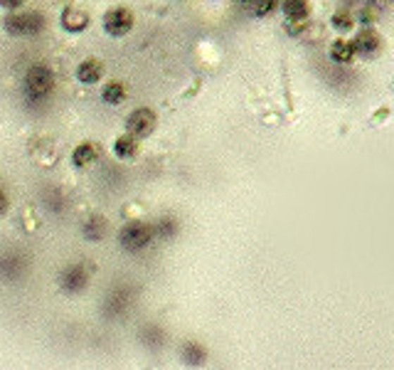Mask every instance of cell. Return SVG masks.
Listing matches in <instances>:
<instances>
[{"instance_id": "obj_17", "label": "cell", "mask_w": 394, "mask_h": 370, "mask_svg": "<svg viewBox=\"0 0 394 370\" xmlns=\"http://www.w3.org/2000/svg\"><path fill=\"white\" fill-rule=\"evenodd\" d=\"M352 18H350V13H335L333 15V28H338V30H343V32H345V30H350L352 28Z\"/></svg>"}, {"instance_id": "obj_5", "label": "cell", "mask_w": 394, "mask_h": 370, "mask_svg": "<svg viewBox=\"0 0 394 370\" xmlns=\"http://www.w3.org/2000/svg\"><path fill=\"white\" fill-rule=\"evenodd\" d=\"M156 112L153 109H136V112H131V117L126 119V131L133 133L136 138H143V136H151V131L156 129Z\"/></svg>"}, {"instance_id": "obj_1", "label": "cell", "mask_w": 394, "mask_h": 370, "mask_svg": "<svg viewBox=\"0 0 394 370\" xmlns=\"http://www.w3.org/2000/svg\"><path fill=\"white\" fill-rule=\"evenodd\" d=\"M44 28V15L39 10H27V13H13L5 18V32L15 37H30L37 35Z\"/></svg>"}, {"instance_id": "obj_6", "label": "cell", "mask_w": 394, "mask_h": 370, "mask_svg": "<svg viewBox=\"0 0 394 370\" xmlns=\"http://www.w3.org/2000/svg\"><path fill=\"white\" fill-rule=\"evenodd\" d=\"M89 284V269L87 264H69L62 274H59V287L69 294H79L84 292Z\"/></svg>"}, {"instance_id": "obj_10", "label": "cell", "mask_w": 394, "mask_h": 370, "mask_svg": "<svg viewBox=\"0 0 394 370\" xmlns=\"http://www.w3.org/2000/svg\"><path fill=\"white\" fill-rule=\"evenodd\" d=\"M99 156H101V151H99L97 143H94V141H84V143H79V146L72 151V163L77 168H89V166H94V163L99 161Z\"/></svg>"}, {"instance_id": "obj_2", "label": "cell", "mask_w": 394, "mask_h": 370, "mask_svg": "<svg viewBox=\"0 0 394 370\" xmlns=\"http://www.w3.org/2000/svg\"><path fill=\"white\" fill-rule=\"evenodd\" d=\"M153 234H156L153 225L128 222V225H123L121 232H118V242H121V247L126 249V252H138V249H146L148 244L153 242Z\"/></svg>"}, {"instance_id": "obj_7", "label": "cell", "mask_w": 394, "mask_h": 370, "mask_svg": "<svg viewBox=\"0 0 394 370\" xmlns=\"http://www.w3.org/2000/svg\"><path fill=\"white\" fill-rule=\"evenodd\" d=\"M59 25H62L67 32L77 35V32H84V30L92 25V20H89V13H84V10L79 8H64L62 10V18H59Z\"/></svg>"}, {"instance_id": "obj_18", "label": "cell", "mask_w": 394, "mask_h": 370, "mask_svg": "<svg viewBox=\"0 0 394 370\" xmlns=\"http://www.w3.org/2000/svg\"><path fill=\"white\" fill-rule=\"evenodd\" d=\"M308 30V20H288L286 23V32L288 35H301Z\"/></svg>"}, {"instance_id": "obj_16", "label": "cell", "mask_w": 394, "mask_h": 370, "mask_svg": "<svg viewBox=\"0 0 394 370\" xmlns=\"http://www.w3.org/2000/svg\"><path fill=\"white\" fill-rule=\"evenodd\" d=\"M104 229H106V225H104L101 220H94V225H92V220H89V225L84 227V234H87L89 239H94V242H99V239L104 237Z\"/></svg>"}, {"instance_id": "obj_20", "label": "cell", "mask_w": 394, "mask_h": 370, "mask_svg": "<svg viewBox=\"0 0 394 370\" xmlns=\"http://www.w3.org/2000/svg\"><path fill=\"white\" fill-rule=\"evenodd\" d=\"M10 208V200H8V193H5L3 188H0V217H3L5 213H8Z\"/></svg>"}, {"instance_id": "obj_15", "label": "cell", "mask_w": 394, "mask_h": 370, "mask_svg": "<svg viewBox=\"0 0 394 370\" xmlns=\"http://www.w3.org/2000/svg\"><path fill=\"white\" fill-rule=\"evenodd\" d=\"M331 59L333 62H340V64H347L352 62V57H355V47H352V42H345V40H335V42L331 44Z\"/></svg>"}, {"instance_id": "obj_14", "label": "cell", "mask_w": 394, "mask_h": 370, "mask_svg": "<svg viewBox=\"0 0 394 370\" xmlns=\"http://www.w3.org/2000/svg\"><path fill=\"white\" fill-rule=\"evenodd\" d=\"M237 3L244 5V8L252 15H257V18H266V15H271L273 10H276V5L281 3V0H237Z\"/></svg>"}, {"instance_id": "obj_4", "label": "cell", "mask_w": 394, "mask_h": 370, "mask_svg": "<svg viewBox=\"0 0 394 370\" xmlns=\"http://www.w3.org/2000/svg\"><path fill=\"white\" fill-rule=\"evenodd\" d=\"M136 25V18L128 8H111L104 13V30L111 37H126Z\"/></svg>"}, {"instance_id": "obj_13", "label": "cell", "mask_w": 394, "mask_h": 370, "mask_svg": "<svg viewBox=\"0 0 394 370\" xmlns=\"http://www.w3.org/2000/svg\"><path fill=\"white\" fill-rule=\"evenodd\" d=\"M281 10L286 15V20H308V15H311L308 0H283Z\"/></svg>"}, {"instance_id": "obj_11", "label": "cell", "mask_w": 394, "mask_h": 370, "mask_svg": "<svg viewBox=\"0 0 394 370\" xmlns=\"http://www.w3.org/2000/svg\"><path fill=\"white\" fill-rule=\"evenodd\" d=\"M113 153H116V158H121V161H131V158H136L138 156V138L126 131L123 136H118L116 141H113Z\"/></svg>"}, {"instance_id": "obj_12", "label": "cell", "mask_w": 394, "mask_h": 370, "mask_svg": "<svg viewBox=\"0 0 394 370\" xmlns=\"http://www.w3.org/2000/svg\"><path fill=\"white\" fill-rule=\"evenodd\" d=\"M126 84L118 82V79H111L109 84H104L101 89V99L106 104H111V107H118V104H123V99H126Z\"/></svg>"}, {"instance_id": "obj_3", "label": "cell", "mask_w": 394, "mask_h": 370, "mask_svg": "<svg viewBox=\"0 0 394 370\" xmlns=\"http://www.w3.org/2000/svg\"><path fill=\"white\" fill-rule=\"evenodd\" d=\"M54 89V74L44 64H32L25 72V92L32 99H44Z\"/></svg>"}, {"instance_id": "obj_8", "label": "cell", "mask_w": 394, "mask_h": 370, "mask_svg": "<svg viewBox=\"0 0 394 370\" xmlns=\"http://www.w3.org/2000/svg\"><path fill=\"white\" fill-rule=\"evenodd\" d=\"M352 47H355V52L365 54V57H375V54H380V49H382V37L375 32V30H365V32H360L355 37Z\"/></svg>"}, {"instance_id": "obj_9", "label": "cell", "mask_w": 394, "mask_h": 370, "mask_svg": "<svg viewBox=\"0 0 394 370\" xmlns=\"http://www.w3.org/2000/svg\"><path fill=\"white\" fill-rule=\"evenodd\" d=\"M104 77V64L97 57H89L84 62H79L77 67V82L79 84H97Z\"/></svg>"}, {"instance_id": "obj_19", "label": "cell", "mask_w": 394, "mask_h": 370, "mask_svg": "<svg viewBox=\"0 0 394 370\" xmlns=\"http://www.w3.org/2000/svg\"><path fill=\"white\" fill-rule=\"evenodd\" d=\"M25 5V0H0V8L5 10H20Z\"/></svg>"}]
</instances>
